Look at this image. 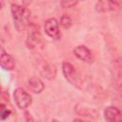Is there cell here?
I'll return each instance as SVG.
<instances>
[{"label":"cell","instance_id":"7c38bea8","mask_svg":"<svg viewBox=\"0 0 122 122\" xmlns=\"http://www.w3.org/2000/svg\"><path fill=\"white\" fill-rule=\"evenodd\" d=\"M75 111L77 112L78 114L83 115V116H89V117H96L97 112L95 110L87 108V107H79L77 106L75 108Z\"/></svg>","mask_w":122,"mask_h":122},{"label":"cell","instance_id":"6da1fadb","mask_svg":"<svg viewBox=\"0 0 122 122\" xmlns=\"http://www.w3.org/2000/svg\"><path fill=\"white\" fill-rule=\"evenodd\" d=\"M10 11L12 14L14 27L18 31L25 30L30 25V10L17 3H12L10 6Z\"/></svg>","mask_w":122,"mask_h":122},{"label":"cell","instance_id":"8fae6325","mask_svg":"<svg viewBox=\"0 0 122 122\" xmlns=\"http://www.w3.org/2000/svg\"><path fill=\"white\" fill-rule=\"evenodd\" d=\"M40 72L44 77L48 79H52L56 75V69L51 64H43L40 67Z\"/></svg>","mask_w":122,"mask_h":122},{"label":"cell","instance_id":"2e32d148","mask_svg":"<svg viewBox=\"0 0 122 122\" xmlns=\"http://www.w3.org/2000/svg\"><path fill=\"white\" fill-rule=\"evenodd\" d=\"M25 120H26V122H36L35 120H34V118H33V116L29 112H25Z\"/></svg>","mask_w":122,"mask_h":122},{"label":"cell","instance_id":"9c48e42d","mask_svg":"<svg viewBox=\"0 0 122 122\" xmlns=\"http://www.w3.org/2000/svg\"><path fill=\"white\" fill-rule=\"evenodd\" d=\"M120 115V111L113 106H110L104 111V117L107 122H116L119 119Z\"/></svg>","mask_w":122,"mask_h":122},{"label":"cell","instance_id":"ba28073f","mask_svg":"<svg viewBox=\"0 0 122 122\" xmlns=\"http://www.w3.org/2000/svg\"><path fill=\"white\" fill-rule=\"evenodd\" d=\"M0 64L1 67L6 71H12L15 66L14 59L10 54H9L5 50L1 49V55H0Z\"/></svg>","mask_w":122,"mask_h":122},{"label":"cell","instance_id":"3957f363","mask_svg":"<svg viewBox=\"0 0 122 122\" xmlns=\"http://www.w3.org/2000/svg\"><path fill=\"white\" fill-rule=\"evenodd\" d=\"M26 45L30 49H34L37 46L42 45V36L40 34L38 27L35 24H30L28 27Z\"/></svg>","mask_w":122,"mask_h":122},{"label":"cell","instance_id":"5b68a950","mask_svg":"<svg viewBox=\"0 0 122 122\" xmlns=\"http://www.w3.org/2000/svg\"><path fill=\"white\" fill-rule=\"evenodd\" d=\"M122 6L121 1H98L95 4V10L98 12H106L111 10H116Z\"/></svg>","mask_w":122,"mask_h":122},{"label":"cell","instance_id":"e0dca14e","mask_svg":"<svg viewBox=\"0 0 122 122\" xmlns=\"http://www.w3.org/2000/svg\"><path fill=\"white\" fill-rule=\"evenodd\" d=\"M72 122H85L84 120H82V119H79V118H76V119H74Z\"/></svg>","mask_w":122,"mask_h":122},{"label":"cell","instance_id":"5bb4252c","mask_svg":"<svg viewBox=\"0 0 122 122\" xmlns=\"http://www.w3.org/2000/svg\"><path fill=\"white\" fill-rule=\"evenodd\" d=\"M10 113V110H9L8 107H6V106L2 103V104H1V119H2V120H5L6 118L9 117Z\"/></svg>","mask_w":122,"mask_h":122},{"label":"cell","instance_id":"30bf717a","mask_svg":"<svg viewBox=\"0 0 122 122\" xmlns=\"http://www.w3.org/2000/svg\"><path fill=\"white\" fill-rule=\"evenodd\" d=\"M28 87L29 89L34 92V93H40L44 90V83L36 77H32L28 81Z\"/></svg>","mask_w":122,"mask_h":122},{"label":"cell","instance_id":"9a60e30c","mask_svg":"<svg viewBox=\"0 0 122 122\" xmlns=\"http://www.w3.org/2000/svg\"><path fill=\"white\" fill-rule=\"evenodd\" d=\"M77 4H78L77 1H67V0H65V1H61L60 2V5L63 8H71V7H73V6L77 5Z\"/></svg>","mask_w":122,"mask_h":122},{"label":"cell","instance_id":"8992f818","mask_svg":"<svg viewBox=\"0 0 122 122\" xmlns=\"http://www.w3.org/2000/svg\"><path fill=\"white\" fill-rule=\"evenodd\" d=\"M73 53L78 59L82 60L83 62L92 63L93 61V57H92V51L84 45H79L76 48H74Z\"/></svg>","mask_w":122,"mask_h":122},{"label":"cell","instance_id":"4fadbf2b","mask_svg":"<svg viewBox=\"0 0 122 122\" xmlns=\"http://www.w3.org/2000/svg\"><path fill=\"white\" fill-rule=\"evenodd\" d=\"M60 24H61L62 27L68 29V28H70V27L71 26V24H72V20H71V18L69 15L64 14V15L61 17V19H60Z\"/></svg>","mask_w":122,"mask_h":122},{"label":"cell","instance_id":"52a82bcc","mask_svg":"<svg viewBox=\"0 0 122 122\" xmlns=\"http://www.w3.org/2000/svg\"><path fill=\"white\" fill-rule=\"evenodd\" d=\"M45 31L51 38L59 37V23L55 18H50L45 23Z\"/></svg>","mask_w":122,"mask_h":122},{"label":"cell","instance_id":"7a4b0ae2","mask_svg":"<svg viewBox=\"0 0 122 122\" xmlns=\"http://www.w3.org/2000/svg\"><path fill=\"white\" fill-rule=\"evenodd\" d=\"M62 71H63V74H64L65 78L67 79V81L69 83H71L75 88L81 89L82 84H83L82 77L80 76V74L77 72L75 68L71 63H68V62L63 63Z\"/></svg>","mask_w":122,"mask_h":122},{"label":"cell","instance_id":"277c9868","mask_svg":"<svg viewBox=\"0 0 122 122\" xmlns=\"http://www.w3.org/2000/svg\"><path fill=\"white\" fill-rule=\"evenodd\" d=\"M13 98L14 101L17 105V107L20 110H25L27 109L30 104H31V96L29 92H27L25 90L22 88H17L13 92Z\"/></svg>","mask_w":122,"mask_h":122}]
</instances>
